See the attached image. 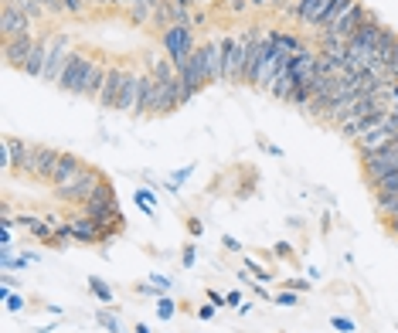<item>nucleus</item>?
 <instances>
[{"label":"nucleus","mask_w":398,"mask_h":333,"mask_svg":"<svg viewBox=\"0 0 398 333\" xmlns=\"http://www.w3.org/2000/svg\"><path fill=\"white\" fill-rule=\"evenodd\" d=\"M61 150H54V147H34V170H31V177L38 180H54V170H58V163H61Z\"/></svg>","instance_id":"nucleus-9"},{"label":"nucleus","mask_w":398,"mask_h":333,"mask_svg":"<svg viewBox=\"0 0 398 333\" xmlns=\"http://www.w3.org/2000/svg\"><path fill=\"white\" fill-rule=\"evenodd\" d=\"M72 38H68V31H54L52 34V45H48V65H45V75L41 82H48V85H58L61 82V72H65V65H68V58H72Z\"/></svg>","instance_id":"nucleus-2"},{"label":"nucleus","mask_w":398,"mask_h":333,"mask_svg":"<svg viewBox=\"0 0 398 333\" xmlns=\"http://www.w3.org/2000/svg\"><path fill=\"white\" fill-rule=\"evenodd\" d=\"M269 38L283 48V52H290V54H300V52H307V45L296 38V34H286V31H269Z\"/></svg>","instance_id":"nucleus-22"},{"label":"nucleus","mask_w":398,"mask_h":333,"mask_svg":"<svg viewBox=\"0 0 398 333\" xmlns=\"http://www.w3.org/2000/svg\"><path fill=\"white\" fill-rule=\"evenodd\" d=\"M7 309H10V313H21V309H24V296L10 293V296H7Z\"/></svg>","instance_id":"nucleus-31"},{"label":"nucleus","mask_w":398,"mask_h":333,"mask_svg":"<svg viewBox=\"0 0 398 333\" xmlns=\"http://www.w3.org/2000/svg\"><path fill=\"white\" fill-rule=\"evenodd\" d=\"M225 303H228V306H235V309H242V296H239V293H228V296H225Z\"/></svg>","instance_id":"nucleus-39"},{"label":"nucleus","mask_w":398,"mask_h":333,"mask_svg":"<svg viewBox=\"0 0 398 333\" xmlns=\"http://www.w3.org/2000/svg\"><path fill=\"white\" fill-rule=\"evenodd\" d=\"M300 3H303V0H290V7H286V14H290V17H296V10H300Z\"/></svg>","instance_id":"nucleus-44"},{"label":"nucleus","mask_w":398,"mask_h":333,"mask_svg":"<svg viewBox=\"0 0 398 333\" xmlns=\"http://www.w3.org/2000/svg\"><path fill=\"white\" fill-rule=\"evenodd\" d=\"M34 45H38V34H17V38H7L3 41V61L10 65V68H21L24 72L27 58L34 52Z\"/></svg>","instance_id":"nucleus-7"},{"label":"nucleus","mask_w":398,"mask_h":333,"mask_svg":"<svg viewBox=\"0 0 398 333\" xmlns=\"http://www.w3.org/2000/svg\"><path fill=\"white\" fill-rule=\"evenodd\" d=\"M337 0H303L300 3V10H296V17L303 21V24H314V27H320L323 24V17L330 14V7H334Z\"/></svg>","instance_id":"nucleus-13"},{"label":"nucleus","mask_w":398,"mask_h":333,"mask_svg":"<svg viewBox=\"0 0 398 333\" xmlns=\"http://www.w3.org/2000/svg\"><path fill=\"white\" fill-rule=\"evenodd\" d=\"M89 163H82L79 156H72V154H65L61 156V163H58V170H54V180H52V187L58 191V187H65V184H72V180L79 177L82 170H85Z\"/></svg>","instance_id":"nucleus-16"},{"label":"nucleus","mask_w":398,"mask_h":333,"mask_svg":"<svg viewBox=\"0 0 398 333\" xmlns=\"http://www.w3.org/2000/svg\"><path fill=\"white\" fill-rule=\"evenodd\" d=\"M201 61H205V82L218 85L225 82V58H221V38H208L205 45H198Z\"/></svg>","instance_id":"nucleus-6"},{"label":"nucleus","mask_w":398,"mask_h":333,"mask_svg":"<svg viewBox=\"0 0 398 333\" xmlns=\"http://www.w3.org/2000/svg\"><path fill=\"white\" fill-rule=\"evenodd\" d=\"M106 72H109V65H92V72H89V82H85V99H96L99 103V92H103V82H106Z\"/></svg>","instance_id":"nucleus-20"},{"label":"nucleus","mask_w":398,"mask_h":333,"mask_svg":"<svg viewBox=\"0 0 398 333\" xmlns=\"http://www.w3.org/2000/svg\"><path fill=\"white\" fill-rule=\"evenodd\" d=\"M157 316L160 320H170V316H174V299H170V296H160L157 299Z\"/></svg>","instance_id":"nucleus-28"},{"label":"nucleus","mask_w":398,"mask_h":333,"mask_svg":"<svg viewBox=\"0 0 398 333\" xmlns=\"http://www.w3.org/2000/svg\"><path fill=\"white\" fill-rule=\"evenodd\" d=\"M385 225H388V231H392V235H395V238H398V218H388Z\"/></svg>","instance_id":"nucleus-45"},{"label":"nucleus","mask_w":398,"mask_h":333,"mask_svg":"<svg viewBox=\"0 0 398 333\" xmlns=\"http://www.w3.org/2000/svg\"><path fill=\"white\" fill-rule=\"evenodd\" d=\"M208 299H212L214 306H228V303H225V299H221V296H218V293H214V289H212V293H208Z\"/></svg>","instance_id":"nucleus-43"},{"label":"nucleus","mask_w":398,"mask_h":333,"mask_svg":"<svg viewBox=\"0 0 398 333\" xmlns=\"http://www.w3.org/2000/svg\"><path fill=\"white\" fill-rule=\"evenodd\" d=\"M0 31H3V41L7 38H17V34H34V21L27 17L17 3L0 0Z\"/></svg>","instance_id":"nucleus-5"},{"label":"nucleus","mask_w":398,"mask_h":333,"mask_svg":"<svg viewBox=\"0 0 398 333\" xmlns=\"http://www.w3.org/2000/svg\"><path fill=\"white\" fill-rule=\"evenodd\" d=\"M194 258H198V249H194V245H184V252H181V262H184L187 269H191V265H194Z\"/></svg>","instance_id":"nucleus-32"},{"label":"nucleus","mask_w":398,"mask_h":333,"mask_svg":"<svg viewBox=\"0 0 398 333\" xmlns=\"http://www.w3.org/2000/svg\"><path fill=\"white\" fill-rule=\"evenodd\" d=\"M358 3H361V0H337V3L330 7V14L323 17V24H320V34H334V31L341 27V21H344V17L351 14V10H354V7H358Z\"/></svg>","instance_id":"nucleus-17"},{"label":"nucleus","mask_w":398,"mask_h":333,"mask_svg":"<svg viewBox=\"0 0 398 333\" xmlns=\"http://www.w3.org/2000/svg\"><path fill=\"white\" fill-rule=\"evenodd\" d=\"M89 7H92V0H65V14H72V17H82Z\"/></svg>","instance_id":"nucleus-26"},{"label":"nucleus","mask_w":398,"mask_h":333,"mask_svg":"<svg viewBox=\"0 0 398 333\" xmlns=\"http://www.w3.org/2000/svg\"><path fill=\"white\" fill-rule=\"evenodd\" d=\"M381 31H385V27H381V21H378V17L371 14L364 24L358 27V34H354L347 45H351V48H364V52H374V48H378V38H381Z\"/></svg>","instance_id":"nucleus-12"},{"label":"nucleus","mask_w":398,"mask_h":333,"mask_svg":"<svg viewBox=\"0 0 398 333\" xmlns=\"http://www.w3.org/2000/svg\"><path fill=\"white\" fill-rule=\"evenodd\" d=\"M214 309H218V306H214V303H208V306H201V309H198V316H201V320H212V316H214Z\"/></svg>","instance_id":"nucleus-38"},{"label":"nucleus","mask_w":398,"mask_h":333,"mask_svg":"<svg viewBox=\"0 0 398 333\" xmlns=\"http://www.w3.org/2000/svg\"><path fill=\"white\" fill-rule=\"evenodd\" d=\"M92 7H123V0H92Z\"/></svg>","instance_id":"nucleus-40"},{"label":"nucleus","mask_w":398,"mask_h":333,"mask_svg":"<svg viewBox=\"0 0 398 333\" xmlns=\"http://www.w3.org/2000/svg\"><path fill=\"white\" fill-rule=\"evenodd\" d=\"M136 99H140V75H136V72H126V78H123V92H119V103H116V112H126V116H130Z\"/></svg>","instance_id":"nucleus-18"},{"label":"nucleus","mask_w":398,"mask_h":333,"mask_svg":"<svg viewBox=\"0 0 398 333\" xmlns=\"http://www.w3.org/2000/svg\"><path fill=\"white\" fill-rule=\"evenodd\" d=\"M259 147H263L265 154H272V156H283V150H279V147H269V143H265V140H263V143H259Z\"/></svg>","instance_id":"nucleus-42"},{"label":"nucleus","mask_w":398,"mask_h":333,"mask_svg":"<svg viewBox=\"0 0 398 333\" xmlns=\"http://www.w3.org/2000/svg\"><path fill=\"white\" fill-rule=\"evenodd\" d=\"M133 330H136V333H154V330H150V327H147V323H136Z\"/></svg>","instance_id":"nucleus-46"},{"label":"nucleus","mask_w":398,"mask_h":333,"mask_svg":"<svg viewBox=\"0 0 398 333\" xmlns=\"http://www.w3.org/2000/svg\"><path fill=\"white\" fill-rule=\"evenodd\" d=\"M92 58L82 52H72L68 58V65H65V72H61V82H58V89H65V92H85V82H89V72H92Z\"/></svg>","instance_id":"nucleus-4"},{"label":"nucleus","mask_w":398,"mask_h":333,"mask_svg":"<svg viewBox=\"0 0 398 333\" xmlns=\"http://www.w3.org/2000/svg\"><path fill=\"white\" fill-rule=\"evenodd\" d=\"M276 7H283V10H286V7H290V0H276Z\"/></svg>","instance_id":"nucleus-47"},{"label":"nucleus","mask_w":398,"mask_h":333,"mask_svg":"<svg viewBox=\"0 0 398 333\" xmlns=\"http://www.w3.org/2000/svg\"><path fill=\"white\" fill-rule=\"evenodd\" d=\"M150 282L157 286L160 293H167V289H170V279H167V276H150Z\"/></svg>","instance_id":"nucleus-36"},{"label":"nucleus","mask_w":398,"mask_h":333,"mask_svg":"<svg viewBox=\"0 0 398 333\" xmlns=\"http://www.w3.org/2000/svg\"><path fill=\"white\" fill-rule=\"evenodd\" d=\"M330 327H334V330H341V333H354V330H358V323H354V320H347V316H330Z\"/></svg>","instance_id":"nucleus-27"},{"label":"nucleus","mask_w":398,"mask_h":333,"mask_svg":"<svg viewBox=\"0 0 398 333\" xmlns=\"http://www.w3.org/2000/svg\"><path fill=\"white\" fill-rule=\"evenodd\" d=\"M103 184V174L96 170V167H85L79 177L72 180V184H65V187H58L54 194L61 198V201H68V205H85L89 198H92V191Z\"/></svg>","instance_id":"nucleus-3"},{"label":"nucleus","mask_w":398,"mask_h":333,"mask_svg":"<svg viewBox=\"0 0 398 333\" xmlns=\"http://www.w3.org/2000/svg\"><path fill=\"white\" fill-rule=\"evenodd\" d=\"M286 286H290L293 293H307V289H310V282H307V279H290Z\"/></svg>","instance_id":"nucleus-35"},{"label":"nucleus","mask_w":398,"mask_h":333,"mask_svg":"<svg viewBox=\"0 0 398 333\" xmlns=\"http://www.w3.org/2000/svg\"><path fill=\"white\" fill-rule=\"evenodd\" d=\"M242 265H245V269H249V272H256V279H259V282H269V279H272V276H269V269H263V265H259V262H256V258L242 256Z\"/></svg>","instance_id":"nucleus-25"},{"label":"nucleus","mask_w":398,"mask_h":333,"mask_svg":"<svg viewBox=\"0 0 398 333\" xmlns=\"http://www.w3.org/2000/svg\"><path fill=\"white\" fill-rule=\"evenodd\" d=\"M221 245H225V249H228V252H242L239 238H232V235H225V238H221Z\"/></svg>","instance_id":"nucleus-34"},{"label":"nucleus","mask_w":398,"mask_h":333,"mask_svg":"<svg viewBox=\"0 0 398 333\" xmlns=\"http://www.w3.org/2000/svg\"><path fill=\"white\" fill-rule=\"evenodd\" d=\"M41 3H45V0H41Z\"/></svg>","instance_id":"nucleus-49"},{"label":"nucleus","mask_w":398,"mask_h":333,"mask_svg":"<svg viewBox=\"0 0 398 333\" xmlns=\"http://www.w3.org/2000/svg\"><path fill=\"white\" fill-rule=\"evenodd\" d=\"M160 48L163 54L174 61V68L181 72L187 65V58L198 52V45H194V27L191 24H170L163 34H160Z\"/></svg>","instance_id":"nucleus-1"},{"label":"nucleus","mask_w":398,"mask_h":333,"mask_svg":"<svg viewBox=\"0 0 398 333\" xmlns=\"http://www.w3.org/2000/svg\"><path fill=\"white\" fill-rule=\"evenodd\" d=\"M154 99H157V78H154V75H140V99H136V105H133L130 116H136V119L150 116Z\"/></svg>","instance_id":"nucleus-14"},{"label":"nucleus","mask_w":398,"mask_h":333,"mask_svg":"<svg viewBox=\"0 0 398 333\" xmlns=\"http://www.w3.org/2000/svg\"><path fill=\"white\" fill-rule=\"evenodd\" d=\"M123 7L130 10V21L136 27L150 24V17H154V7H150V0H123Z\"/></svg>","instance_id":"nucleus-21"},{"label":"nucleus","mask_w":398,"mask_h":333,"mask_svg":"<svg viewBox=\"0 0 398 333\" xmlns=\"http://www.w3.org/2000/svg\"><path fill=\"white\" fill-rule=\"evenodd\" d=\"M249 3H256V7H265V0H249Z\"/></svg>","instance_id":"nucleus-48"},{"label":"nucleus","mask_w":398,"mask_h":333,"mask_svg":"<svg viewBox=\"0 0 398 333\" xmlns=\"http://www.w3.org/2000/svg\"><path fill=\"white\" fill-rule=\"evenodd\" d=\"M395 48H398V34L385 27V31H381V38H378V48H374V52H378V58H381V61H388Z\"/></svg>","instance_id":"nucleus-23"},{"label":"nucleus","mask_w":398,"mask_h":333,"mask_svg":"<svg viewBox=\"0 0 398 333\" xmlns=\"http://www.w3.org/2000/svg\"><path fill=\"white\" fill-rule=\"evenodd\" d=\"M191 24H194V27H205V24H208V14H205V10H194Z\"/></svg>","instance_id":"nucleus-37"},{"label":"nucleus","mask_w":398,"mask_h":333,"mask_svg":"<svg viewBox=\"0 0 398 333\" xmlns=\"http://www.w3.org/2000/svg\"><path fill=\"white\" fill-rule=\"evenodd\" d=\"M96 320H99V323H103V327H106L109 333H126L123 327H119V323H116V316H112V313H106V309H103V313H99Z\"/></svg>","instance_id":"nucleus-29"},{"label":"nucleus","mask_w":398,"mask_h":333,"mask_svg":"<svg viewBox=\"0 0 398 333\" xmlns=\"http://www.w3.org/2000/svg\"><path fill=\"white\" fill-rule=\"evenodd\" d=\"M89 289H92V296H96V299H99V303H112V289H109L106 282L99 279V276H89Z\"/></svg>","instance_id":"nucleus-24"},{"label":"nucleus","mask_w":398,"mask_h":333,"mask_svg":"<svg viewBox=\"0 0 398 333\" xmlns=\"http://www.w3.org/2000/svg\"><path fill=\"white\" fill-rule=\"evenodd\" d=\"M228 7H232V10H235V14H242V10H245V7H249V0H228Z\"/></svg>","instance_id":"nucleus-41"},{"label":"nucleus","mask_w":398,"mask_h":333,"mask_svg":"<svg viewBox=\"0 0 398 333\" xmlns=\"http://www.w3.org/2000/svg\"><path fill=\"white\" fill-rule=\"evenodd\" d=\"M392 140H395V133L385 126V119H381V126L368 129L361 140H354V150H358V156H361V160H368V156L381 154L385 147H392Z\"/></svg>","instance_id":"nucleus-8"},{"label":"nucleus","mask_w":398,"mask_h":333,"mask_svg":"<svg viewBox=\"0 0 398 333\" xmlns=\"http://www.w3.org/2000/svg\"><path fill=\"white\" fill-rule=\"evenodd\" d=\"M272 303H276V306H296V303H300V293H293V289L290 293H279Z\"/></svg>","instance_id":"nucleus-30"},{"label":"nucleus","mask_w":398,"mask_h":333,"mask_svg":"<svg viewBox=\"0 0 398 333\" xmlns=\"http://www.w3.org/2000/svg\"><path fill=\"white\" fill-rule=\"evenodd\" d=\"M123 78H126V72H123V68L109 65L106 82H103V92H99V105H103V112H106V109H116V103H119V92H123Z\"/></svg>","instance_id":"nucleus-11"},{"label":"nucleus","mask_w":398,"mask_h":333,"mask_svg":"<svg viewBox=\"0 0 398 333\" xmlns=\"http://www.w3.org/2000/svg\"><path fill=\"white\" fill-rule=\"evenodd\" d=\"M48 45H52V34H38V45H34V52H31V58H27L24 75H31V78L45 75V65H48Z\"/></svg>","instance_id":"nucleus-15"},{"label":"nucleus","mask_w":398,"mask_h":333,"mask_svg":"<svg viewBox=\"0 0 398 333\" xmlns=\"http://www.w3.org/2000/svg\"><path fill=\"white\" fill-rule=\"evenodd\" d=\"M0 143L10 150L14 170H21V174H31V170H34V147H27L24 140H17V136H3Z\"/></svg>","instance_id":"nucleus-10"},{"label":"nucleus","mask_w":398,"mask_h":333,"mask_svg":"<svg viewBox=\"0 0 398 333\" xmlns=\"http://www.w3.org/2000/svg\"><path fill=\"white\" fill-rule=\"evenodd\" d=\"M272 252H276L279 258H293V245H290V242H276V249H272Z\"/></svg>","instance_id":"nucleus-33"},{"label":"nucleus","mask_w":398,"mask_h":333,"mask_svg":"<svg viewBox=\"0 0 398 333\" xmlns=\"http://www.w3.org/2000/svg\"><path fill=\"white\" fill-rule=\"evenodd\" d=\"M368 17H371V10H368V7H364V3H358V7H354V10H351V14H347L344 21H341V27H337V31H334V34H337V38H344V41H351V38H354V34H358V27L364 24V21H368Z\"/></svg>","instance_id":"nucleus-19"}]
</instances>
